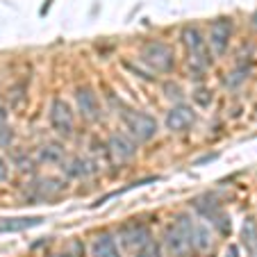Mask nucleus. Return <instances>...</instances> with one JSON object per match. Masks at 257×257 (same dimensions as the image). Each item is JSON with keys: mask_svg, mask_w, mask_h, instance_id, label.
I'll return each mask as SVG.
<instances>
[{"mask_svg": "<svg viewBox=\"0 0 257 257\" xmlns=\"http://www.w3.org/2000/svg\"><path fill=\"white\" fill-rule=\"evenodd\" d=\"M182 46H185L187 50V62H189V66L194 68L196 73H205L209 66V53H207V44H205V37L203 32H200L198 28H194V25H187L185 30H182Z\"/></svg>", "mask_w": 257, "mask_h": 257, "instance_id": "f257e3e1", "label": "nucleus"}, {"mask_svg": "<svg viewBox=\"0 0 257 257\" xmlns=\"http://www.w3.org/2000/svg\"><path fill=\"white\" fill-rule=\"evenodd\" d=\"M166 246L173 252L175 257H187L194 250V243H191V218L189 216H178L173 225H169L164 234Z\"/></svg>", "mask_w": 257, "mask_h": 257, "instance_id": "f03ea898", "label": "nucleus"}, {"mask_svg": "<svg viewBox=\"0 0 257 257\" xmlns=\"http://www.w3.org/2000/svg\"><path fill=\"white\" fill-rule=\"evenodd\" d=\"M123 125L125 132L137 141H151L157 135V121L153 116L144 112H137V109H127L123 112Z\"/></svg>", "mask_w": 257, "mask_h": 257, "instance_id": "7ed1b4c3", "label": "nucleus"}, {"mask_svg": "<svg viewBox=\"0 0 257 257\" xmlns=\"http://www.w3.org/2000/svg\"><path fill=\"white\" fill-rule=\"evenodd\" d=\"M141 59H144V64H148L151 68H155L160 73H171L175 66L173 50H171V46L162 44V41L146 44L144 50H141Z\"/></svg>", "mask_w": 257, "mask_h": 257, "instance_id": "20e7f679", "label": "nucleus"}, {"mask_svg": "<svg viewBox=\"0 0 257 257\" xmlns=\"http://www.w3.org/2000/svg\"><path fill=\"white\" fill-rule=\"evenodd\" d=\"M230 39H232V21L230 19H216L209 25L207 44H209V50H212L214 57L225 55V50H228V46H230Z\"/></svg>", "mask_w": 257, "mask_h": 257, "instance_id": "39448f33", "label": "nucleus"}, {"mask_svg": "<svg viewBox=\"0 0 257 257\" xmlns=\"http://www.w3.org/2000/svg\"><path fill=\"white\" fill-rule=\"evenodd\" d=\"M48 116H50V125H53L59 135H71L75 116H73V107L68 105L64 98H55V100L50 102Z\"/></svg>", "mask_w": 257, "mask_h": 257, "instance_id": "423d86ee", "label": "nucleus"}, {"mask_svg": "<svg viewBox=\"0 0 257 257\" xmlns=\"http://www.w3.org/2000/svg\"><path fill=\"white\" fill-rule=\"evenodd\" d=\"M75 105L84 121H100V100L91 87H80L75 91Z\"/></svg>", "mask_w": 257, "mask_h": 257, "instance_id": "0eeeda50", "label": "nucleus"}, {"mask_svg": "<svg viewBox=\"0 0 257 257\" xmlns=\"http://www.w3.org/2000/svg\"><path fill=\"white\" fill-rule=\"evenodd\" d=\"M118 237H121V243L127 250L139 252L141 248H146L151 243V230L141 223H132V225H123Z\"/></svg>", "mask_w": 257, "mask_h": 257, "instance_id": "6e6552de", "label": "nucleus"}, {"mask_svg": "<svg viewBox=\"0 0 257 257\" xmlns=\"http://www.w3.org/2000/svg\"><path fill=\"white\" fill-rule=\"evenodd\" d=\"M196 123V112L187 105H175L169 114H166V127L171 132H185Z\"/></svg>", "mask_w": 257, "mask_h": 257, "instance_id": "1a4fd4ad", "label": "nucleus"}, {"mask_svg": "<svg viewBox=\"0 0 257 257\" xmlns=\"http://www.w3.org/2000/svg\"><path fill=\"white\" fill-rule=\"evenodd\" d=\"M194 205H196V209L200 212V216L207 218V221H212V223L216 225L218 230H223V232H228V230H230L228 216L221 212L218 203H214V200H209V198H198Z\"/></svg>", "mask_w": 257, "mask_h": 257, "instance_id": "9d476101", "label": "nucleus"}, {"mask_svg": "<svg viewBox=\"0 0 257 257\" xmlns=\"http://www.w3.org/2000/svg\"><path fill=\"white\" fill-rule=\"evenodd\" d=\"M109 153L116 155L118 160H130L137 155V146L127 132H114L109 137Z\"/></svg>", "mask_w": 257, "mask_h": 257, "instance_id": "9b49d317", "label": "nucleus"}, {"mask_svg": "<svg viewBox=\"0 0 257 257\" xmlns=\"http://www.w3.org/2000/svg\"><path fill=\"white\" fill-rule=\"evenodd\" d=\"M91 255L93 257H121L116 237L109 232H100L91 243Z\"/></svg>", "mask_w": 257, "mask_h": 257, "instance_id": "f8f14e48", "label": "nucleus"}, {"mask_svg": "<svg viewBox=\"0 0 257 257\" xmlns=\"http://www.w3.org/2000/svg\"><path fill=\"white\" fill-rule=\"evenodd\" d=\"M44 223L41 216H10V218H0V232H25L30 228Z\"/></svg>", "mask_w": 257, "mask_h": 257, "instance_id": "ddd939ff", "label": "nucleus"}, {"mask_svg": "<svg viewBox=\"0 0 257 257\" xmlns=\"http://www.w3.org/2000/svg\"><path fill=\"white\" fill-rule=\"evenodd\" d=\"M93 171H96V162L84 160V157H73L64 164V173L71 178H84V175H91Z\"/></svg>", "mask_w": 257, "mask_h": 257, "instance_id": "4468645a", "label": "nucleus"}, {"mask_svg": "<svg viewBox=\"0 0 257 257\" xmlns=\"http://www.w3.org/2000/svg\"><path fill=\"white\" fill-rule=\"evenodd\" d=\"M241 243L248 250V257H257V223L250 216L241 225Z\"/></svg>", "mask_w": 257, "mask_h": 257, "instance_id": "2eb2a0df", "label": "nucleus"}, {"mask_svg": "<svg viewBox=\"0 0 257 257\" xmlns=\"http://www.w3.org/2000/svg\"><path fill=\"white\" fill-rule=\"evenodd\" d=\"M191 243H194V248H198V250H207L209 248L207 228L200 223H194V221H191Z\"/></svg>", "mask_w": 257, "mask_h": 257, "instance_id": "dca6fc26", "label": "nucleus"}, {"mask_svg": "<svg viewBox=\"0 0 257 257\" xmlns=\"http://www.w3.org/2000/svg\"><path fill=\"white\" fill-rule=\"evenodd\" d=\"M41 160L46 162H62L64 160V151H62V146H55V144H48L41 148Z\"/></svg>", "mask_w": 257, "mask_h": 257, "instance_id": "f3484780", "label": "nucleus"}, {"mask_svg": "<svg viewBox=\"0 0 257 257\" xmlns=\"http://www.w3.org/2000/svg\"><path fill=\"white\" fill-rule=\"evenodd\" d=\"M139 257H160V246L151 241L146 248H141L139 250Z\"/></svg>", "mask_w": 257, "mask_h": 257, "instance_id": "a211bd4d", "label": "nucleus"}, {"mask_svg": "<svg viewBox=\"0 0 257 257\" xmlns=\"http://www.w3.org/2000/svg\"><path fill=\"white\" fill-rule=\"evenodd\" d=\"M194 98H196V102H198V105H205V107H207L209 100H212V96H209L207 89H196Z\"/></svg>", "mask_w": 257, "mask_h": 257, "instance_id": "6ab92c4d", "label": "nucleus"}, {"mask_svg": "<svg viewBox=\"0 0 257 257\" xmlns=\"http://www.w3.org/2000/svg\"><path fill=\"white\" fill-rule=\"evenodd\" d=\"M7 178H10V166H7V162L0 157V182H5Z\"/></svg>", "mask_w": 257, "mask_h": 257, "instance_id": "aec40b11", "label": "nucleus"}, {"mask_svg": "<svg viewBox=\"0 0 257 257\" xmlns=\"http://www.w3.org/2000/svg\"><path fill=\"white\" fill-rule=\"evenodd\" d=\"M228 257H237V246H230V250H228Z\"/></svg>", "mask_w": 257, "mask_h": 257, "instance_id": "412c9836", "label": "nucleus"}, {"mask_svg": "<svg viewBox=\"0 0 257 257\" xmlns=\"http://www.w3.org/2000/svg\"><path fill=\"white\" fill-rule=\"evenodd\" d=\"M252 25H255V28H257V14L252 16Z\"/></svg>", "mask_w": 257, "mask_h": 257, "instance_id": "4be33fe9", "label": "nucleus"}, {"mask_svg": "<svg viewBox=\"0 0 257 257\" xmlns=\"http://www.w3.org/2000/svg\"><path fill=\"white\" fill-rule=\"evenodd\" d=\"M55 257H64V255H55Z\"/></svg>", "mask_w": 257, "mask_h": 257, "instance_id": "5701e85b", "label": "nucleus"}]
</instances>
